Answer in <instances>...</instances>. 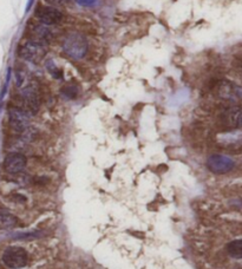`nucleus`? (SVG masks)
Returning <instances> with one entry per match:
<instances>
[{
    "instance_id": "obj_13",
    "label": "nucleus",
    "mask_w": 242,
    "mask_h": 269,
    "mask_svg": "<svg viewBox=\"0 0 242 269\" xmlns=\"http://www.w3.org/2000/svg\"><path fill=\"white\" fill-rule=\"evenodd\" d=\"M227 252L234 259H242V240H234L227 246Z\"/></svg>"
},
{
    "instance_id": "obj_4",
    "label": "nucleus",
    "mask_w": 242,
    "mask_h": 269,
    "mask_svg": "<svg viewBox=\"0 0 242 269\" xmlns=\"http://www.w3.org/2000/svg\"><path fill=\"white\" fill-rule=\"evenodd\" d=\"M10 128L17 133H23L30 126V114L23 107L13 106L9 110Z\"/></svg>"
},
{
    "instance_id": "obj_11",
    "label": "nucleus",
    "mask_w": 242,
    "mask_h": 269,
    "mask_svg": "<svg viewBox=\"0 0 242 269\" xmlns=\"http://www.w3.org/2000/svg\"><path fill=\"white\" fill-rule=\"evenodd\" d=\"M18 219L6 209H0V229L7 230L18 226Z\"/></svg>"
},
{
    "instance_id": "obj_12",
    "label": "nucleus",
    "mask_w": 242,
    "mask_h": 269,
    "mask_svg": "<svg viewBox=\"0 0 242 269\" xmlns=\"http://www.w3.org/2000/svg\"><path fill=\"white\" fill-rule=\"evenodd\" d=\"M217 89H218V95L223 99L234 100L236 98V91L232 85V83H228V82H220Z\"/></svg>"
},
{
    "instance_id": "obj_7",
    "label": "nucleus",
    "mask_w": 242,
    "mask_h": 269,
    "mask_svg": "<svg viewBox=\"0 0 242 269\" xmlns=\"http://www.w3.org/2000/svg\"><path fill=\"white\" fill-rule=\"evenodd\" d=\"M35 17L40 24L51 26L57 25L64 19V16L58 9L53 6H43L40 5L35 11Z\"/></svg>"
},
{
    "instance_id": "obj_8",
    "label": "nucleus",
    "mask_w": 242,
    "mask_h": 269,
    "mask_svg": "<svg viewBox=\"0 0 242 269\" xmlns=\"http://www.w3.org/2000/svg\"><path fill=\"white\" fill-rule=\"evenodd\" d=\"M28 164L26 157L20 152H11L4 159V169L11 175H18L23 173Z\"/></svg>"
},
{
    "instance_id": "obj_6",
    "label": "nucleus",
    "mask_w": 242,
    "mask_h": 269,
    "mask_svg": "<svg viewBox=\"0 0 242 269\" xmlns=\"http://www.w3.org/2000/svg\"><path fill=\"white\" fill-rule=\"evenodd\" d=\"M220 124L226 130L242 128V109L240 106H228L220 115Z\"/></svg>"
},
{
    "instance_id": "obj_1",
    "label": "nucleus",
    "mask_w": 242,
    "mask_h": 269,
    "mask_svg": "<svg viewBox=\"0 0 242 269\" xmlns=\"http://www.w3.org/2000/svg\"><path fill=\"white\" fill-rule=\"evenodd\" d=\"M63 50L69 57L73 59H79L84 57L88 51V43L82 35L72 33L68 36L63 43Z\"/></svg>"
},
{
    "instance_id": "obj_2",
    "label": "nucleus",
    "mask_w": 242,
    "mask_h": 269,
    "mask_svg": "<svg viewBox=\"0 0 242 269\" xmlns=\"http://www.w3.org/2000/svg\"><path fill=\"white\" fill-rule=\"evenodd\" d=\"M2 260L6 267L11 269H20L28 264V252L21 247H9L4 250Z\"/></svg>"
},
{
    "instance_id": "obj_3",
    "label": "nucleus",
    "mask_w": 242,
    "mask_h": 269,
    "mask_svg": "<svg viewBox=\"0 0 242 269\" xmlns=\"http://www.w3.org/2000/svg\"><path fill=\"white\" fill-rule=\"evenodd\" d=\"M18 53H19L20 57L25 59V61L32 63H39L46 55L45 44L29 39L28 42H25L24 44L20 45L19 50H18Z\"/></svg>"
},
{
    "instance_id": "obj_10",
    "label": "nucleus",
    "mask_w": 242,
    "mask_h": 269,
    "mask_svg": "<svg viewBox=\"0 0 242 269\" xmlns=\"http://www.w3.org/2000/svg\"><path fill=\"white\" fill-rule=\"evenodd\" d=\"M29 35H30V39L36 40V42L39 43H47L48 39L51 38V31L50 29L47 28L46 25H43L38 22H32V24L29 25Z\"/></svg>"
},
{
    "instance_id": "obj_15",
    "label": "nucleus",
    "mask_w": 242,
    "mask_h": 269,
    "mask_svg": "<svg viewBox=\"0 0 242 269\" xmlns=\"http://www.w3.org/2000/svg\"><path fill=\"white\" fill-rule=\"evenodd\" d=\"M45 2L48 4V5L57 7V6H64L68 4L70 0H45Z\"/></svg>"
},
{
    "instance_id": "obj_14",
    "label": "nucleus",
    "mask_w": 242,
    "mask_h": 269,
    "mask_svg": "<svg viewBox=\"0 0 242 269\" xmlns=\"http://www.w3.org/2000/svg\"><path fill=\"white\" fill-rule=\"evenodd\" d=\"M63 92H64L65 96L70 97V98H74V97L77 96L78 90L76 87H73V85H68L65 89H63Z\"/></svg>"
},
{
    "instance_id": "obj_9",
    "label": "nucleus",
    "mask_w": 242,
    "mask_h": 269,
    "mask_svg": "<svg viewBox=\"0 0 242 269\" xmlns=\"http://www.w3.org/2000/svg\"><path fill=\"white\" fill-rule=\"evenodd\" d=\"M235 163L229 157L223 155H211L207 160V167L214 174H226L233 169Z\"/></svg>"
},
{
    "instance_id": "obj_5",
    "label": "nucleus",
    "mask_w": 242,
    "mask_h": 269,
    "mask_svg": "<svg viewBox=\"0 0 242 269\" xmlns=\"http://www.w3.org/2000/svg\"><path fill=\"white\" fill-rule=\"evenodd\" d=\"M20 99L23 103V109L29 114H37L40 107V93L36 85L30 84L28 87L21 90Z\"/></svg>"
}]
</instances>
